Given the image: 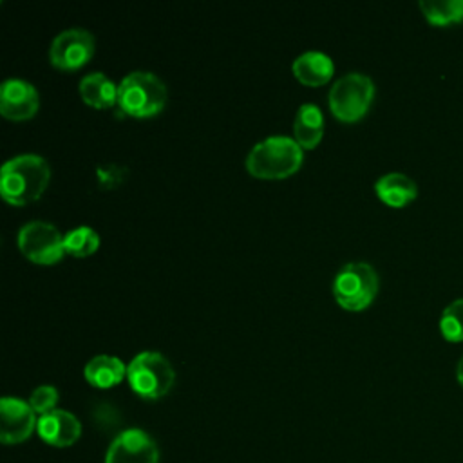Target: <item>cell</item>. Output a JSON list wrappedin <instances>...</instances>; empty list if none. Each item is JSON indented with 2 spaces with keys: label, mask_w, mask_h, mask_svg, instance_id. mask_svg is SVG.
Wrapping results in <instances>:
<instances>
[{
  "label": "cell",
  "mask_w": 463,
  "mask_h": 463,
  "mask_svg": "<svg viewBox=\"0 0 463 463\" xmlns=\"http://www.w3.org/2000/svg\"><path fill=\"white\" fill-rule=\"evenodd\" d=\"M40 96L36 87L24 78H7L0 85V112L7 119L24 121L36 114Z\"/></svg>",
  "instance_id": "obj_11"
},
{
  "label": "cell",
  "mask_w": 463,
  "mask_h": 463,
  "mask_svg": "<svg viewBox=\"0 0 463 463\" xmlns=\"http://www.w3.org/2000/svg\"><path fill=\"white\" fill-rule=\"evenodd\" d=\"M439 333L449 342H463V298L452 300L441 311Z\"/></svg>",
  "instance_id": "obj_20"
},
{
  "label": "cell",
  "mask_w": 463,
  "mask_h": 463,
  "mask_svg": "<svg viewBox=\"0 0 463 463\" xmlns=\"http://www.w3.org/2000/svg\"><path fill=\"white\" fill-rule=\"evenodd\" d=\"M378 273L364 260L344 264L331 284L336 302L349 311H360L367 307L378 293Z\"/></svg>",
  "instance_id": "obj_6"
},
{
  "label": "cell",
  "mask_w": 463,
  "mask_h": 463,
  "mask_svg": "<svg viewBox=\"0 0 463 463\" xmlns=\"http://www.w3.org/2000/svg\"><path fill=\"white\" fill-rule=\"evenodd\" d=\"M291 71L300 83L318 87L331 80L335 72V63L331 56L322 51H304L293 60Z\"/></svg>",
  "instance_id": "obj_13"
},
{
  "label": "cell",
  "mask_w": 463,
  "mask_h": 463,
  "mask_svg": "<svg viewBox=\"0 0 463 463\" xmlns=\"http://www.w3.org/2000/svg\"><path fill=\"white\" fill-rule=\"evenodd\" d=\"M125 175H127V168L121 165H116V163H103V165L96 166L98 184L105 190L119 186L123 183Z\"/></svg>",
  "instance_id": "obj_22"
},
{
  "label": "cell",
  "mask_w": 463,
  "mask_h": 463,
  "mask_svg": "<svg viewBox=\"0 0 463 463\" xmlns=\"http://www.w3.org/2000/svg\"><path fill=\"white\" fill-rule=\"evenodd\" d=\"M420 9L432 25H449L463 20V0H421Z\"/></svg>",
  "instance_id": "obj_18"
},
{
  "label": "cell",
  "mask_w": 463,
  "mask_h": 463,
  "mask_svg": "<svg viewBox=\"0 0 463 463\" xmlns=\"http://www.w3.org/2000/svg\"><path fill=\"white\" fill-rule=\"evenodd\" d=\"M85 380L99 389L112 387L127 376V365L112 354H96L83 367Z\"/></svg>",
  "instance_id": "obj_16"
},
{
  "label": "cell",
  "mask_w": 463,
  "mask_h": 463,
  "mask_svg": "<svg viewBox=\"0 0 463 463\" xmlns=\"http://www.w3.org/2000/svg\"><path fill=\"white\" fill-rule=\"evenodd\" d=\"M374 192L385 204L392 208H402L416 199L418 186L409 175L402 172H389L376 179Z\"/></svg>",
  "instance_id": "obj_15"
},
{
  "label": "cell",
  "mask_w": 463,
  "mask_h": 463,
  "mask_svg": "<svg viewBox=\"0 0 463 463\" xmlns=\"http://www.w3.org/2000/svg\"><path fill=\"white\" fill-rule=\"evenodd\" d=\"M324 136V116L315 103H302L293 121V137L302 150L315 148Z\"/></svg>",
  "instance_id": "obj_14"
},
{
  "label": "cell",
  "mask_w": 463,
  "mask_h": 463,
  "mask_svg": "<svg viewBox=\"0 0 463 463\" xmlns=\"http://www.w3.org/2000/svg\"><path fill=\"white\" fill-rule=\"evenodd\" d=\"M166 103L165 81L148 71H132L118 83V107L134 118H150Z\"/></svg>",
  "instance_id": "obj_3"
},
{
  "label": "cell",
  "mask_w": 463,
  "mask_h": 463,
  "mask_svg": "<svg viewBox=\"0 0 463 463\" xmlns=\"http://www.w3.org/2000/svg\"><path fill=\"white\" fill-rule=\"evenodd\" d=\"M36 430H38V436L47 445L63 449L78 441L81 434V423L72 412L63 409H54L38 418Z\"/></svg>",
  "instance_id": "obj_12"
},
{
  "label": "cell",
  "mask_w": 463,
  "mask_h": 463,
  "mask_svg": "<svg viewBox=\"0 0 463 463\" xmlns=\"http://www.w3.org/2000/svg\"><path fill=\"white\" fill-rule=\"evenodd\" d=\"M36 412L29 402L14 396L0 400V439L5 445L25 441L36 429Z\"/></svg>",
  "instance_id": "obj_10"
},
{
  "label": "cell",
  "mask_w": 463,
  "mask_h": 463,
  "mask_svg": "<svg viewBox=\"0 0 463 463\" xmlns=\"http://www.w3.org/2000/svg\"><path fill=\"white\" fill-rule=\"evenodd\" d=\"M51 168L45 157L38 154H18L2 165L0 194L14 206L36 201L47 188Z\"/></svg>",
  "instance_id": "obj_1"
},
{
  "label": "cell",
  "mask_w": 463,
  "mask_h": 463,
  "mask_svg": "<svg viewBox=\"0 0 463 463\" xmlns=\"http://www.w3.org/2000/svg\"><path fill=\"white\" fill-rule=\"evenodd\" d=\"M304 159V150L289 136H268L255 143L246 156V170L260 179H284L295 174Z\"/></svg>",
  "instance_id": "obj_2"
},
{
  "label": "cell",
  "mask_w": 463,
  "mask_h": 463,
  "mask_svg": "<svg viewBox=\"0 0 463 463\" xmlns=\"http://www.w3.org/2000/svg\"><path fill=\"white\" fill-rule=\"evenodd\" d=\"M94 54V36L83 27H69L58 33L49 47L51 63L63 71L85 65Z\"/></svg>",
  "instance_id": "obj_8"
},
{
  "label": "cell",
  "mask_w": 463,
  "mask_h": 463,
  "mask_svg": "<svg viewBox=\"0 0 463 463\" xmlns=\"http://www.w3.org/2000/svg\"><path fill=\"white\" fill-rule=\"evenodd\" d=\"M456 378H458L459 385L463 387V356H461V358H459V362H458V367H456Z\"/></svg>",
  "instance_id": "obj_23"
},
{
  "label": "cell",
  "mask_w": 463,
  "mask_h": 463,
  "mask_svg": "<svg viewBox=\"0 0 463 463\" xmlns=\"http://www.w3.org/2000/svg\"><path fill=\"white\" fill-rule=\"evenodd\" d=\"M374 98V83L367 74L347 72L333 81L327 92V103L333 116L353 123L365 116Z\"/></svg>",
  "instance_id": "obj_5"
},
{
  "label": "cell",
  "mask_w": 463,
  "mask_h": 463,
  "mask_svg": "<svg viewBox=\"0 0 463 463\" xmlns=\"http://www.w3.org/2000/svg\"><path fill=\"white\" fill-rule=\"evenodd\" d=\"M18 246L22 253L36 264H54L65 253L63 235L47 221L34 219L25 222L18 232Z\"/></svg>",
  "instance_id": "obj_7"
},
{
  "label": "cell",
  "mask_w": 463,
  "mask_h": 463,
  "mask_svg": "<svg viewBox=\"0 0 463 463\" xmlns=\"http://www.w3.org/2000/svg\"><path fill=\"white\" fill-rule=\"evenodd\" d=\"M63 246H65V253L72 257H87L98 250L99 235L96 233L94 228L81 224L69 230L63 235Z\"/></svg>",
  "instance_id": "obj_19"
},
{
  "label": "cell",
  "mask_w": 463,
  "mask_h": 463,
  "mask_svg": "<svg viewBox=\"0 0 463 463\" xmlns=\"http://www.w3.org/2000/svg\"><path fill=\"white\" fill-rule=\"evenodd\" d=\"M127 380L132 391L141 398L157 400L174 387L175 371L165 354L141 351L127 365Z\"/></svg>",
  "instance_id": "obj_4"
},
{
  "label": "cell",
  "mask_w": 463,
  "mask_h": 463,
  "mask_svg": "<svg viewBox=\"0 0 463 463\" xmlns=\"http://www.w3.org/2000/svg\"><path fill=\"white\" fill-rule=\"evenodd\" d=\"M58 398H60V392L54 385H38L31 392L29 403L34 409V412H38L42 416V414H47V412L56 409Z\"/></svg>",
  "instance_id": "obj_21"
},
{
  "label": "cell",
  "mask_w": 463,
  "mask_h": 463,
  "mask_svg": "<svg viewBox=\"0 0 463 463\" xmlns=\"http://www.w3.org/2000/svg\"><path fill=\"white\" fill-rule=\"evenodd\" d=\"M105 463H159V449L148 432L127 429L109 445Z\"/></svg>",
  "instance_id": "obj_9"
},
{
  "label": "cell",
  "mask_w": 463,
  "mask_h": 463,
  "mask_svg": "<svg viewBox=\"0 0 463 463\" xmlns=\"http://www.w3.org/2000/svg\"><path fill=\"white\" fill-rule=\"evenodd\" d=\"M81 99L94 109H109L118 103V85L103 72H89L80 80Z\"/></svg>",
  "instance_id": "obj_17"
}]
</instances>
